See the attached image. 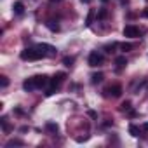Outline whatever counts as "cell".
I'll list each match as a JSON object with an SVG mask.
<instances>
[{"label": "cell", "instance_id": "cell-1", "mask_svg": "<svg viewBox=\"0 0 148 148\" xmlns=\"http://www.w3.org/2000/svg\"><path fill=\"white\" fill-rule=\"evenodd\" d=\"M19 58H21L23 61H37V59H42V58H45V56H44V52H42L38 47H26V49L21 51Z\"/></svg>", "mask_w": 148, "mask_h": 148}, {"label": "cell", "instance_id": "cell-2", "mask_svg": "<svg viewBox=\"0 0 148 148\" xmlns=\"http://www.w3.org/2000/svg\"><path fill=\"white\" fill-rule=\"evenodd\" d=\"M64 79H66L64 73H63V71H58L56 75L51 79V82H49V87H47V91H45V96H52V94L56 92V89L61 86V82H63Z\"/></svg>", "mask_w": 148, "mask_h": 148}, {"label": "cell", "instance_id": "cell-3", "mask_svg": "<svg viewBox=\"0 0 148 148\" xmlns=\"http://www.w3.org/2000/svg\"><path fill=\"white\" fill-rule=\"evenodd\" d=\"M87 63H89V66H92V68H96V66H101V64H103V56H101L98 51H92V52L89 54V59H87Z\"/></svg>", "mask_w": 148, "mask_h": 148}, {"label": "cell", "instance_id": "cell-4", "mask_svg": "<svg viewBox=\"0 0 148 148\" xmlns=\"http://www.w3.org/2000/svg\"><path fill=\"white\" fill-rule=\"evenodd\" d=\"M122 33H124V37H129V38H138V37L141 35L139 28L134 26V25H127V26L122 30Z\"/></svg>", "mask_w": 148, "mask_h": 148}, {"label": "cell", "instance_id": "cell-5", "mask_svg": "<svg viewBox=\"0 0 148 148\" xmlns=\"http://www.w3.org/2000/svg\"><path fill=\"white\" fill-rule=\"evenodd\" d=\"M120 94H122V87L119 84H113V86H110V87L105 89V96L106 98H119Z\"/></svg>", "mask_w": 148, "mask_h": 148}, {"label": "cell", "instance_id": "cell-6", "mask_svg": "<svg viewBox=\"0 0 148 148\" xmlns=\"http://www.w3.org/2000/svg\"><path fill=\"white\" fill-rule=\"evenodd\" d=\"M37 47L44 52L45 58H52V56H56V47H52V45H49V44H38Z\"/></svg>", "mask_w": 148, "mask_h": 148}, {"label": "cell", "instance_id": "cell-7", "mask_svg": "<svg viewBox=\"0 0 148 148\" xmlns=\"http://www.w3.org/2000/svg\"><path fill=\"white\" fill-rule=\"evenodd\" d=\"M33 80H35L37 89H42V87L49 86V82H51V79H49L47 75H35V77H33Z\"/></svg>", "mask_w": 148, "mask_h": 148}, {"label": "cell", "instance_id": "cell-8", "mask_svg": "<svg viewBox=\"0 0 148 148\" xmlns=\"http://www.w3.org/2000/svg\"><path fill=\"white\" fill-rule=\"evenodd\" d=\"M23 89H25L26 92H32V91H35V89H37V86H35V80H33V77H32V79H26V80L23 82Z\"/></svg>", "mask_w": 148, "mask_h": 148}, {"label": "cell", "instance_id": "cell-9", "mask_svg": "<svg viewBox=\"0 0 148 148\" xmlns=\"http://www.w3.org/2000/svg\"><path fill=\"white\" fill-rule=\"evenodd\" d=\"M103 79H105V75H103L101 71L92 73V75H91V84H99V82H103Z\"/></svg>", "mask_w": 148, "mask_h": 148}, {"label": "cell", "instance_id": "cell-10", "mask_svg": "<svg viewBox=\"0 0 148 148\" xmlns=\"http://www.w3.org/2000/svg\"><path fill=\"white\" fill-rule=\"evenodd\" d=\"M12 9H14V12H16L18 16H21V14L25 12V5H23V2H16V4L12 5Z\"/></svg>", "mask_w": 148, "mask_h": 148}, {"label": "cell", "instance_id": "cell-11", "mask_svg": "<svg viewBox=\"0 0 148 148\" xmlns=\"http://www.w3.org/2000/svg\"><path fill=\"white\" fill-rule=\"evenodd\" d=\"M115 64H117V68H119V70H122V68L127 64V59H125L124 56H120V58H117V59H115Z\"/></svg>", "mask_w": 148, "mask_h": 148}, {"label": "cell", "instance_id": "cell-12", "mask_svg": "<svg viewBox=\"0 0 148 148\" xmlns=\"http://www.w3.org/2000/svg\"><path fill=\"white\" fill-rule=\"evenodd\" d=\"M129 134L134 136V138H138V136H139V127L134 125V124H131V125H129Z\"/></svg>", "mask_w": 148, "mask_h": 148}, {"label": "cell", "instance_id": "cell-13", "mask_svg": "<svg viewBox=\"0 0 148 148\" xmlns=\"http://www.w3.org/2000/svg\"><path fill=\"white\" fill-rule=\"evenodd\" d=\"M47 28H49L51 32H58V30H59V25H58L56 21L51 19V21H47Z\"/></svg>", "mask_w": 148, "mask_h": 148}, {"label": "cell", "instance_id": "cell-14", "mask_svg": "<svg viewBox=\"0 0 148 148\" xmlns=\"http://www.w3.org/2000/svg\"><path fill=\"white\" fill-rule=\"evenodd\" d=\"M120 112H131V101H124L120 105Z\"/></svg>", "mask_w": 148, "mask_h": 148}, {"label": "cell", "instance_id": "cell-15", "mask_svg": "<svg viewBox=\"0 0 148 148\" xmlns=\"http://www.w3.org/2000/svg\"><path fill=\"white\" fill-rule=\"evenodd\" d=\"M45 127H47V131H51V132H58V129H59L58 124H52V122H47Z\"/></svg>", "mask_w": 148, "mask_h": 148}, {"label": "cell", "instance_id": "cell-16", "mask_svg": "<svg viewBox=\"0 0 148 148\" xmlns=\"http://www.w3.org/2000/svg\"><path fill=\"white\" fill-rule=\"evenodd\" d=\"M73 61H75V58H71V56H66V58L63 59V64H64V66H71V64H73Z\"/></svg>", "mask_w": 148, "mask_h": 148}, {"label": "cell", "instance_id": "cell-17", "mask_svg": "<svg viewBox=\"0 0 148 148\" xmlns=\"http://www.w3.org/2000/svg\"><path fill=\"white\" fill-rule=\"evenodd\" d=\"M92 18H94V11L91 9V11H89V14H87V19H86V25H87V26H91V25H92Z\"/></svg>", "mask_w": 148, "mask_h": 148}, {"label": "cell", "instance_id": "cell-18", "mask_svg": "<svg viewBox=\"0 0 148 148\" xmlns=\"http://www.w3.org/2000/svg\"><path fill=\"white\" fill-rule=\"evenodd\" d=\"M119 47H120L124 52H127V51H131V49H132V44H125V42H124V44H119Z\"/></svg>", "mask_w": 148, "mask_h": 148}, {"label": "cell", "instance_id": "cell-19", "mask_svg": "<svg viewBox=\"0 0 148 148\" xmlns=\"http://www.w3.org/2000/svg\"><path fill=\"white\" fill-rule=\"evenodd\" d=\"M115 47H119V44L117 42H112V44H108V45H105V49H106V52H112Z\"/></svg>", "mask_w": 148, "mask_h": 148}, {"label": "cell", "instance_id": "cell-20", "mask_svg": "<svg viewBox=\"0 0 148 148\" xmlns=\"http://www.w3.org/2000/svg\"><path fill=\"white\" fill-rule=\"evenodd\" d=\"M14 145L21 146V145H23V141H21V139H11V141H7V146H14Z\"/></svg>", "mask_w": 148, "mask_h": 148}, {"label": "cell", "instance_id": "cell-21", "mask_svg": "<svg viewBox=\"0 0 148 148\" xmlns=\"http://www.w3.org/2000/svg\"><path fill=\"white\" fill-rule=\"evenodd\" d=\"M0 86H2V87H7V86H9V79H7L5 75L0 77Z\"/></svg>", "mask_w": 148, "mask_h": 148}, {"label": "cell", "instance_id": "cell-22", "mask_svg": "<svg viewBox=\"0 0 148 148\" xmlns=\"http://www.w3.org/2000/svg\"><path fill=\"white\" fill-rule=\"evenodd\" d=\"M105 16H106V11H105V9H103V11H101V12H99V14H98V18H105Z\"/></svg>", "mask_w": 148, "mask_h": 148}, {"label": "cell", "instance_id": "cell-23", "mask_svg": "<svg viewBox=\"0 0 148 148\" xmlns=\"http://www.w3.org/2000/svg\"><path fill=\"white\" fill-rule=\"evenodd\" d=\"M143 16H145V18H148V9H145V11H143Z\"/></svg>", "mask_w": 148, "mask_h": 148}, {"label": "cell", "instance_id": "cell-24", "mask_svg": "<svg viewBox=\"0 0 148 148\" xmlns=\"http://www.w3.org/2000/svg\"><path fill=\"white\" fill-rule=\"evenodd\" d=\"M143 129H145V131H148V122H146V124H143Z\"/></svg>", "mask_w": 148, "mask_h": 148}, {"label": "cell", "instance_id": "cell-25", "mask_svg": "<svg viewBox=\"0 0 148 148\" xmlns=\"http://www.w3.org/2000/svg\"><path fill=\"white\" fill-rule=\"evenodd\" d=\"M80 2H84V4H91V0H80Z\"/></svg>", "mask_w": 148, "mask_h": 148}, {"label": "cell", "instance_id": "cell-26", "mask_svg": "<svg viewBox=\"0 0 148 148\" xmlns=\"http://www.w3.org/2000/svg\"><path fill=\"white\" fill-rule=\"evenodd\" d=\"M51 2H52V4H54V2H59V0H51Z\"/></svg>", "mask_w": 148, "mask_h": 148}, {"label": "cell", "instance_id": "cell-27", "mask_svg": "<svg viewBox=\"0 0 148 148\" xmlns=\"http://www.w3.org/2000/svg\"><path fill=\"white\" fill-rule=\"evenodd\" d=\"M103 2H106V0H103Z\"/></svg>", "mask_w": 148, "mask_h": 148}]
</instances>
